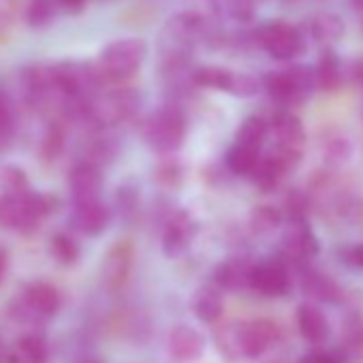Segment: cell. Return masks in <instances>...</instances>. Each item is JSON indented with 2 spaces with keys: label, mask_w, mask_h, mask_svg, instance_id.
Returning a JSON list of instances; mask_svg holds the SVG:
<instances>
[{
  "label": "cell",
  "mask_w": 363,
  "mask_h": 363,
  "mask_svg": "<svg viewBox=\"0 0 363 363\" xmlns=\"http://www.w3.org/2000/svg\"><path fill=\"white\" fill-rule=\"evenodd\" d=\"M352 75H354V79L363 86V60L354 62V67H352Z\"/></svg>",
  "instance_id": "45"
},
{
  "label": "cell",
  "mask_w": 363,
  "mask_h": 363,
  "mask_svg": "<svg viewBox=\"0 0 363 363\" xmlns=\"http://www.w3.org/2000/svg\"><path fill=\"white\" fill-rule=\"evenodd\" d=\"M158 179H162V182H167V184L171 186V184H179V177H182V173H179V167L175 164V162H169V164H162L160 169H158Z\"/></svg>",
  "instance_id": "41"
},
{
  "label": "cell",
  "mask_w": 363,
  "mask_h": 363,
  "mask_svg": "<svg viewBox=\"0 0 363 363\" xmlns=\"http://www.w3.org/2000/svg\"><path fill=\"white\" fill-rule=\"evenodd\" d=\"M65 150V133L58 124H52L41 139V156L45 160H56Z\"/></svg>",
  "instance_id": "33"
},
{
  "label": "cell",
  "mask_w": 363,
  "mask_h": 363,
  "mask_svg": "<svg viewBox=\"0 0 363 363\" xmlns=\"http://www.w3.org/2000/svg\"><path fill=\"white\" fill-rule=\"evenodd\" d=\"M267 122H269V133L274 135V147L276 150L303 156L306 128L295 113H291L289 109H280Z\"/></svg>",
  "instance_id": "10"
},
{
  "label": "cell",
  "mask_w": 363,
  "mask_h": 363,
  "mask_svg": "<svg viewBox=\"0 0 363 363\" xmlns=\"http://www.w3.org/2000/svg\"><path fill=\"white\" fill-rule=\"evenodd\" d=\"M340 259L350 269H363V244H350L340 250Z\"/></svg>",
  "instance_id": "40"
},
{
  "label": "cell",
  "mask_w": 363,
  "mask_h": 363,
  "mask_svg": "<svg viewBox=\"0 0 363 363\" xmlns=\"http://www.w3.org/2000/svg\"><path fill=\"white\" fill-rule=\"evenodd\" d=\"M197 235V223L189 212H177L169 218L162 231V252L169 259L184 255Z\"/></svg>",
  "instance_id": "14"
},
{
  "label": "cell",
  "mask_w": 363,
  "mask_h": 363,
  "mask_svg": "<svg viewBox=\"0 0 363 363\" xmlns=\"http://www.w3.org/2000/svg\"><path fill=\"white\" fill-rule=\"evenodd\" d=\"M248 289H252L257 295L267 297V299H280L286 297L293 289V278L289 267L278 261H263V263H255L250 269V278H248Z\"/></svg>",
  "instance_id": "8"
},
{
  "label": "cell",
  "mask_w": 363,
  "mask_h": 363,
  "mask_svg": "<svg viewBox=\"0 0 363 363\" xmlns=\"http://www.w3.org/2000/svg\"><path fill=\"white\" fill-rule=\"evenodd\" d=\"M335 357L340 363H363V314L361 312H352L344 320Z\"/></svg>",
  "instance_id": "17"
},
{
  "label": "cell",
  "mask_w": 363,
  "mask_h": 363,
  "mask_svg": "<svg viewBox=\"0 0 363 363\" xmlns=\"http://www.w3.org/2000/svg\"><path fill=\"white\" fill-rule=\"evenodd\" d=\"M50 252H52V257H54L60 265H65V267L75 265V263L79 261V255H82L79 244H77L69 233H65V231L52 235V240H50Z\"/></svg>",
  "instance_id": "30"
},
{
  "label": "cell",
  "mask_w": 363,
  "mask_h": 363,
  "mask_svg": "<svg viewBox=\"0 0 363 363\" xmlns=\"http://www.w3.org/2000/svg\"><path fill=\"white\" fill-rule=\"evenodd\" d=\"M261 88V82L255 77V75H248V73H235V79H233V86H231V94L240 96V99H248V96H255Z\"/></svg>",
  "instance_id": "38"
},
{
  "label": "cell",
  "mask_w": 363,
  "mask_h": 363,
  "mask_svg": "<svg viewBox=\"0 0 363 363\" xmlns=\"http://www.w3.org/2000/svg\"><path fill=\"white\" fill-rule=\"evenodd\" d=\"M352 143L346 135L342 133H331L325 137L323 141V158H325V164L329 167V171H335L340 167H344L350 156H352Z\"/></svg>",
  "instance_id": "25"
},
{
  "label": "cell",
  "mask_w": 363,
  "mask_h": 363,
  "mask_svg": "<svg viewBox=\"0 0 363 363\" xmlns=\"http://www.w3.org/2000/svg\"><path fill=\"white\" fill-rule=\"evenodd\" d=\"M109 220H111V212H109V208L101 199L99 201H90V203L75 206L73 216H71L73 227L79 233L88 235V238L101 235L109 227Z\"/></svg>",
  "instance_id": "19"
},
{
  "label": "cell",
  "mask_w": 363,
  "mask_h": 363,
  "mask_svg": "<svg viewBox=\"0 0 363 363\" xmlns=\"http://www.w3.org/2000/svg\"><path fill=\"white\" fill-rule=\"evenodd\" d=\"M7 267H9V255H7V250L0 248V282H3V278L7 274Z\"/></svg>",
  "instance_id": "43"
},
{
  "label": "cell",
  "mask_w": 363,
  "mask_h": 363,
  "mask_svg": "<svg viewBox=\"0 0 363 363\" xmlns=\"http://www.w3.org/2000/svg\"><path fill=\"white\" fill-rule=\"evenodd\" d=\"M299 363H340L335 352H327V350H312L308 354H303L299 359Z\"/></svg>",
  "instance_id": "42"
},
{
  "label": "cell",
  "mask_w": 363,
  "mask_h": 363,
  "mask_svg": "<svg viewBox=\"0 0 363 363\" xmlns=\"http://www.w3.org/2000/svg\"><path fill=\"white\" fill-rule=\"evenodd\" d=\"M0 182H3L5 191L11 195L28 193V179H26L24 171L18 167H5L3 171H0Z\"/></svg>",
  "instance_id": "34"
},
{
  "label": "cell",
  "mask_w": 363,
  "mask_h": 363,
  "mask_svg": "<svg viewBox=\"0 0 363 363\" xmlns=\"http://www.w3.org/2000/svg\"><path fill=\"white\" fill-rule=\"evenodd\" d=\"M218 7L238 22H248L252 18V0H218Z\"/></svg>",
  "instance_id": "37"
},
{
  "label": "cell",
  "mask_w": 363,
  "mask_h": 363,
  "mask_svg": "<svg viewBox=\"0 0 363 363\" xmlns=\"http://www.w3.org/2000/svg\"><path fill=\"white\" fill-rule=\"evenodd\" d=\"M186 137V116L177 105L158 107L145 124V141L152 152L167 156L182 147Z\"/></svg>",
  "instance_id": "4"
},
{
  "label": "cell",
  "mask_w": 363,
  "mask_h": 363,
  "mask_svg": "<svg viewBox=\"0 0 363 363\" xmlns=\"http://www.w3.org/2000/svg\"><path fill=\"white\" fill-rule=\"evenodd\" d=\"M135 261V248L128 240L116 242L103 261V282L109 291H120L126 286Z\"/></svg>",
  "instance_id": "12"
},
{
  "label": "cell",
  "mask_w": 363,
  "mask_h": 363,
  "mask_svg": "<svg viewBox=\"0 0 363 363\" xmlns=\"http://www.w3.org/2000/svg\"><path fill=\"white\" fill-rule=\"evenodd\" d=\"M352 3H354V5H357L359 9H363V0H352Z\"/></svg>",
  "instance_id": "46"
},
{
  "label": "cell",
  "mask_w": 363,
  "mask_h": 363,
  "mask_svg": "<svg viewBox=\"0 0 363 363\" xmlns=\"http://www.w3.org/2000/svg\"><path fill=\"white\" fill-rule=\"evenodd\" d=\"M214 340H216V348L220 350V354L229 361V363H235L240 361V348H238V335H235V323H229V325H223L216 329L214 333Z\"/></svg>",
  "instance_id": "32"
},
{
  "label": "cell",
  "mask_w": 363,
  "mask_h": 363,
  "mask_svg": "<svg viewBox=\"0 0 363 363\" xmlns=\"http://www.w3.org/2000/svg\"><path fill=\"white\" fill-rule=\"evenodd\" d=\"M84 363H101V361H99V359H86Z\"/></svg>",
  "instance_id": "47"
},
{
  "label": "cell",
  "mask_w": 363,
  "mask_h": 363,
  "mask_svg": "<svg viewBox=\"0 0 363 363\" xmlns=\"http://www.w3.org/2000/svg\"><path fill=\"white\" fill-rule=\"evenodd\" d=\"M7 363H48V346L39 335L20 337L5 354Z\"/></svg>",
  "instance_id": "23"
},
{
  "label": "cell",
  "mask_w": 363,
  "mask_h": 363,
  "mask_svg": "<svg viewBox=\"0 0 363 363\" xmlns=\"http://www.w3.org/2000/svg\"><path fill=\"white\" fill-rule=\"evenodd\" d=\"M312 73H314V88L323 92H333L344 82V65L335 52H325Z\"/></svg>",
  "instance_id": "22"
},
{
  "label": "cell",
  "mask_w": 363,
  "mask_h": 363,
  "mask_svg": "<svg viewBox=\"0 0 363 363\" xmlns=\"http://www.w3.org/2000/svg\"><path fill=\"white\" fill-rule=\"evenodd\" d=\"M167 348L169 354L177 361H195L206 350V337L189 325H177L169 333Z\"/></svg>",
  "instance_id": "18"
},
{
  "label": "cell",
  "mask_w": 363,
  "mask_h": 363,
  "mask_svg": "<svg viewBox=\"0 0 363 363\" xmlns=\"http://www.w3.org/2000/svg\"><path fill=\"white\" fill-rule=\"evenodd\" d=\"M116 206L124 220H133L135 214L139 212V195L130 186H120L116 195Z\"/></svg>",
  "instance_id": "35"
},
{
  "label": "cell",
  "mask_w": 363,
  "mask_h": 363,
  "mask_svg": "<svg viewBox=\"0 0 363 363\" xmlns=\"http://www.w3.org/2000/svg\"><path fill=\"white\" fill-rule=\"evenodd\" d=\"M282 223H284L282 212L274 206H257L250 214V227L259 235L276 231Z\"/></svg>",
  "instance_id": "31"
},
{
  "label": "cell",
  "mask_w": 363,
  "mask_h": 363,
  "mask_svg": "<svg viewBox=\"0 0 363 363\" xmlns=\"http://www.w3.org/2000/svg\"><path fill=\"white\" fill-rule=\"evenodd\" d=\"M255 263L235 257L229 261H223L216 269H214V282L220 291H240L248 286V278H250V269Z\"/></svg>",
  "instance_id": "20"
},
{
  "label": "cell",
  "mask_w": 363,
  "mask_h": 363,
  "mask_svg": "<svg viewBox=\"0 0 363 363\" xmlns=\"http://www.w3.org/2000/svg\"><path fill=\"white\" fill-rule=\"evenodd\" d=\"M26 18H28V24L35 28L48 26L54 18V5L50 3V0H33Z\"/></svg>",
  "instance_id": "36"
},
{
  "label": "cell",
  "mask_w": 363,
  "mask_h": 363,
  "mask_svg": "<svg viewBox=\"0 0 363 363\" xmlns=\"http://www.w3.org/2000/svg\"><path fill=\"white\" fill-rule=\"evenodd\" d=\"M295 323H297V331L299 335L318 346V344H325L331 335V325H329V318L327 314L318 308V303L314 301H303L297 306L295 310Z\"/></svg>",
  "instance_id": "16"
},
{
  "label": "cell",
  "mask_w": 363,
  "mask_h": 363,
  "mask_svg": "<svg viewBox=\"0 0 363 363\" xmlns=\"http://www.w3.org/2000/svg\"><path fill=\"white\" fill-rule=\"evenodd\" d=\"M60 293L56 286L48 284V282H33L24 289L20 308H22V316H30L33 320L39 318H50L60 310Z\"/></svg>",
  "instance_id": "13"
},
{
  "label": "cell",
  "mask_w": 363,
  "mask_h": 363,
  "mask_svg": "<svg viewBox=\"0 0 363 363\" xmlns=\"http://www.w3.org/2000/svg\"><path fill=\"white\" fill-rule=\"evenodd\" d=\"M267 135H269V122H267V118H263V116H248L240 124V128L235 133V143L261 152V147L265 145Z\"/></svg>",
  "instance_id": "24"
},
{
  "label": "cell",
  "mask_w": 363,
  "mask_h": 363,
  "mask_svg": "<svg viewBox=\"0 0 363 363\" xmlns=\"http://www.w3.org/2000/svg\"><path fill=\"white\" fill-rule=\"evenodd\" d=\"M69 186H71V195H73V203L75 206L99 201L101 199V186H103L101 167L88 162V160H79L71 169Z\"/></svg>",
  "instance_id": "15"
},
{
  "label": "cell",
  "mask_w": 363,
  "mask_h": 363,
  "mask_svg": "<svg viewBox=\"0 0 363 363\" xmlns=\"http://www.w3.org/2000/svg\"><path fill=\"white\" fill-rule=\"evenodd\" d=\"M235 73L223 67H201L193 73V82L199 88H210V90H223L231 92Z\"/></svg>",
  "instance_id": "29"
},
{
  "label": "cell",
  "mask_w": 363,
  "mask_h": 363,
  "mask_svg": "<svg viewBox=\"0 0 363 363\" xmlns=\"http://www.w3.org/2000/svg\"><path fill=\"white\" fill-rule=\"evenodd\" d=\"M13 128V111L9 99L0 92V141H7Z\"/></svg>",
  "instance_id": "39"
},
{
  "label": "cell",
  "mask_w": 363,
  "mask_h": 363,
  "mask_svg": "<svg viewBox=\"0 0 363 363\" xmlns=\"http://www.w3.org/2000/svg\"><path fill=\"white\" fill-rule=\"evenodd\" d=\"M263 88L272 96V101L282 105V109L303 105L310 99V94L316 90L314 73L310 67H303V65H293V67L267 73L263 77Z\"/></svg>",
  "instance_id": "3"
},
{
  "label": "cell",
  "mask_w": 363,
  "mask_h": 363,
  "mask_svg": "<svg viewBox=\"0 0 363 363\" xmlns=\"http://www.w3.org/2000/svg\"><path fill=\"white\" fill-rule=\"evenodd\" d=\"M145 56H147L145 41L137 39V37H126V39H118V41L109 43L101 52L94 69H96L101 82L124 84L130 77H135V73L141 69Z\"/></svg>",
  "instance_id": "2"
},
{
  "label": "cell",
  "mask_w": 363,
  "mask_h": 363,
  "mask_svg": "<svg viewBox=\"0 0 363 363\" xmlns=\"http://www.w3.org/2000/svg\"><path fill=\"white\" fill-rule=\"evenodd\" d=\"M137 94L133 90H116L96 101H90L88 116L101 124H118L128 120L137 109Z\"/></svg>",
  "instance_id": "9"
},
{
  "label": "cell",
  "mask_w": 363,
  "mask_h": 363,
  "mask_svg": "<svg viewBox=\"0 0 363 363\" xmlns=\"http://www.w3.org/2000/svg\"><path fill=\"white\" fill-rule=\"evenodd\" d=\"M261 160V152L259 150H252V147H246V145H240V143H233L227 152V167L231 173L235 175H242V177H250L255 167L259 164Z\"/></svg>",
  "instance_id": "28"
},
{
  "label": "cell",
  "mask_w": 363,
  "mask_h": 363,
  "mask_svg": "<svg viewBox=\"0 0 363 363\" xmlns=\"http://www.w3.org/2000/svg\"><path fill=\"white\" fill-rule=\"evenodd\" d=\"M235 335H238L240 357L259 359L280 342L282 331L280 325L272 318H252V320L235 323Z\"/></svg>",
  "instance_id": "7"
},
{
  "label": "cell",
  "mask_w": 363,
  "mask_h": 363,
  "mask_svg": "<svg viewBox=\"0 0 363 363\" xmlns=\"http://www.w3.org/2000/svg\"><path fill=\"white\" fill-rule=\"evenodd\" d=\"M299 284L310 299L320 303H346L350 299V293H346L335 278L310 265L299 269Z\"/></svg>",
  "instance_id": "11"
},
{
  "label": "cell",
  "mask_w": 363,
  "mask_h": 363,
  "mask_svg": "<svg viewBox=\"0 0 363 363\" xmlns=\"http://www.w3.org/2000/svg\"><path fill=\"white\" fill-rule=\"evenodd\" d=\"M60 3H62L67 9H71V11H77V9H82V7L86 5V0H60Z\"/></svg>",
  "instance_id": "44"
},
{
  "label": "cell",
  "mask_w": 363,
  "mask_h": 363,
  "mask_svg": "<svg viewBox=\"0 0 363 363\" xmlns=\"http://www.w3.org/2000/svg\"><path fill=\"white\" fill-rule=\"evenodd\" d=\"M193 308H195V316L201 323H206V325H214L223 316V312H225L223 297L214 289H201L197 293V297H195Z\"/></svg>",
  "instance_id": "27"
},
{
  "label": "cell",
  "mask_w": 363,
  "mask_h": 363,
  "mask_svg": "<svg viewBox=\"0 0 363 363\" xmlns=\"http://www.w3.org/2000/svg\"><path fill=\"white\" fill-rule=\"evenodd\" d=\"M320 252V244L316 233L310 227V220H286L284 235L280 242V259L286 267H295L297 272L308 267L312 259Z\"/></svg>",
  "instance_id": "5"
},
{
  "label": "cell",
  "mask_w": 363,
  "mask_h": 363,
  "mask_svg": "<svg viewBox=\"0 0 363 363\" xmlns=\"http://www.w3.org/2000/svg\"><path fill=\"white\" fill-rule=\"evenodd\" d=\"M257 45L267 52L278 62H291L303 52V37L299 28L286 22H269L257 28L255 33Z\"/></svg>",
  "instance_id": "6"
},
{
  "label": "cell",
  "mask_w": 363,
  "mask_h": 363,
  "mask_svg": "<svg viewBox=\"0 0 363 363\" xmlns=\"http://www.w3.org/2000/svg\"><path fill=\"white\" fill-rule=\"evenodd\" d=\"M286 173H291L289 167H286L278 156H274L272 152H267V154H261V160H259V164L255 167L250 179L255 182V186H257L259 191L269 193V191H274V189L280 184L282 177H284Z\"/></svg>",
  "instance_id": "21"
},
{
  "label": "cell",
  "mask_w": 363,
  "mask_h": 363,
  "mask_svg": "<svg viewBox=\"0 0 363 363\" xmlns=\"http://www.w3.org/2000/svg\"><path fill=\"white\" fill-rule=\"evenodd\" d=\"M310 35L314 37V41L325 43V45H333L344 37V22L340 16L333 13H318L312 22H310Z\"/></svg>",
  "instance_id": "26"
},
{
  "label": "cell",
  "mask_w": 363,
  "mask_h": 363,
  "mask_svg": "<svg viewBox=\"0 0 363 363\" xmlns=\"http://www.w3.org/2000/svg\"><path fill=\"white\" fill-rule=\"evenodd\" d=\"M56 210V199L41 193L0 195V227L20 233H33L39 229L45 216Z\"/></svg>",
  "instance_id": "1"
}]
</instances>
